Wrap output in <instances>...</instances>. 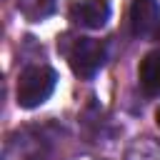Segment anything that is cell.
I'll return each mask as SVG.
<instances>
[{
    "mask_svg": "<svg viewBox=\"0 0 160 160\" xmlns=\"http://www.w3.org/2000/svg\"><path fill=\"white\" fill-rule=\"evenodd\" d=\"M110 2L108 0H78L70 5L68 10V18L75 28H82V30H100L108 20H110Z\"/></svg>",
    "mask_w": 160,
    "mask_h": 160,
    "instance_id": "cell-3",
    "label": "cell"
},
{
    "mask_svg": "<svg viewBox=\"0 0 160 160\" xmlns=\"http://www.w3.org/2000/svg\"><path fill=\"white\" fill-rule=\"evenodd\" d=\"M58 8V0H18V10L25 20L30 22H42L48 20Z\"/></svg>",
    "mask_w": 160,
    "mask_h": 160,
    "instance_id": "cell-6",
    "label": "cell"
},
{
    "mask_svg": "<svg viewBox=\"0 0 160 160\" xmlns=\"http://www.w3.org/2000/svg\"><path fill=\"white\" fill-rule=\"evenodd\" d=\"M155 120H158V125H160V108H158V112H155Z\"/></svg>",
    "mask_w": 160,
    "mask_h": 160,
    "instance_id": "cell-8",
    "label": "cell"
},
{
    "mask_svg": "<svg viewBox=\"0 0 160 160\" xmlns=\"http://www.w3.org/2000/svg\"><path fill=\"white\" fill-rule=\"evenodd\" d=\"M128 160H160V148L150 140H138L128 150Z\"/></svg>",
    "mask_w": 160,
    "mask_h": 160,
    "instance_id": "cell-7",
    "label": "cell"
},
{
    "mask_svg": "<svg viewBox=\"0 0 160 160\" xmlns=\"http://www.w3.org/2000/svg\"><path fill=\"white\" fill-rule=\"evenodd\" d=\"M58 48L68 58L72 72L80 75V78H92L108 60L105 42L95 40V38H70V35H65L62 40H58Z\"/></svg>",
    "mask_w": 160,
    "mask_h": 160,
    "instance_id": "cell-1",
    "label": "cell"
},
{
    "mask_svg": "<svg viewBox=\"0 0 160 160\" xmlns=\"http://www.w3.org/2000/svg\"><path fill=\"white\" fill-rule=\"evenodd\" d=\"M138 78H140V88L145 90V95L160 98V50H152L140 60Z\"/></svg>",
    "mask_w": 160,
    "mask_h": 160,
    "instance_id": "cell-5",
    "label": "cell"
},
{
    "mask_svg": "<svg viewBox=\"0 0 160 160\" xmlns=\"http://www.w3.org/2000/svg\"><path fill=\"white\" fill-rule=\"evenodd\" d=\"M58 82V72L48 65H30L20 72L18 78V105L25 110H32L38 105H42Z\"/></svg>",
    "mask_w": 160,
    "mask_h": 160,
    "instance_id": "cell-2",
    "label": "cell"
},
{
    "mask_svg": "<svg viewBox=\"0 0 160 160\" xmlns=\"http://www.w3.org/2000/svg\"><path fill=\"white\" fill-rule=\"evenodd\" d=\"M130 28L135 38H150L160 28V2L158 0H132Z\"/></svg>",
    "mask_w": 160,
    "mask_h": 160,
    "instance_id": "cell-4",
    "label": "cell"
}]
</instances>
